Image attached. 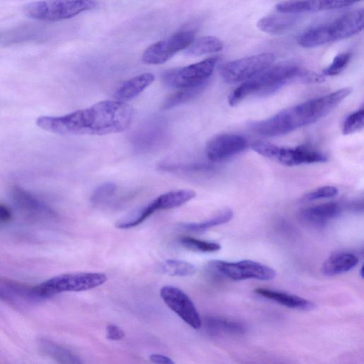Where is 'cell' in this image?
I'll return each instance as SVG.
<instances>
[{
  "mask_svg": "<svg viewBox=\"0 0 364 364\" xmlns=\"http://www.w3.org/2000/svg\"><path fill=\"white\" fill-rule=\"evenodd\" d=\"M134 109L126 102L104 100L63 116H41V129L63 135H105L125 131L132 124Z\"/></svg>",
  "mask_w": 364,
  "mask_h": 364,
  "instance_id": "6da1fadb",
  "label": "cell"
},
{
  "mask_svg": "<svg viewBox=\"0 0 364 364\" xmlns=\"http://www.w3.org/2000/svg\"><path fill=\"white\" fill-rule=\"evenodd\" d=\"M352 92L350 87L309 100L279 112L269 119L255 122L254 132L266 136H277L312 124L333 109Z\"/></svg>",
  "mask_w": 364,
  "mask_h": 364,
  "instance_id": "7a4b0ae2",
  "label": "cell"
},
{
  "mask_svg": "<svg viewBox=\"0 0 364 364\" xmlns=\"http://www.w3.org/2000/svg\"><path fill=\"white\" fill-rule=\"evenodd\" d=\"M304 68L292 63H282L268 68L242 82L228 97L230 106H235L250 95L267 96L272 95L287 83L301 82Z\"/></svg>",
  "mask_w": 364,
  "mask_h": 364,
  "instance_id": "3957f363",
  "label": "cell"
},
{
  "mask_svg": "<svg viewBox=\"0 0 364 364\" xmlns=\"http://www.w3.org/2000/svg\"><path fill=\"white\" fill-rule=\"evenodd\" d=\"M364 26L363 9L347 13L328 23L311 28L298 38V44L315 48L343 40L360 32Z\"/></svg>",
  "mask_w": 364,
  "mask_h": 364,
  "instance_id": "277c9868",
  "label": "cell"
},
{
  "mask_svg": "<svg viewBox=\"0 0 364 364\" xmlns=\"http://www.w3.org/2000/svg\"><path fill=\"white\" fill-rule=\"evenodd\" d=\"M107 280L102 272H82L55 276L35 287L32 293L46 297L62 292L82 291L101 286Z\"/></svg>",
  "mask_w": 364,
  "mask_h": 364,
  "instance_id": "5b68a950",
  "label": "cell"
},
{
  "mask_svg": "<svg viewBox=\"0 0 364 364\" xmlns=\"http://www.w3.org/2000/svg\"><path fill=\"white\" fill-rule=\"evenodd\" d=\"M96 6L95 0H43L26 4L23 10L31 18L54 22L75 17Z\"/></svg>",
  "mask_w": 364,
  "mask_h": 364,
  "instance_id": "8992f818",
  "label": "cell"
},
{
  "mask_svg": "<svg viewBox=\"0 0 364 364\" xmlns=\"http://www.w3.org/2000/svg\"><path fill=\"white\" fill-rule=\"evenodd\" d=\"M250 146L259 154L288 166L327 161L323 154L307 146L294 148L280 147L269 142L256 141L252 142Z\"/></svg>",
  "mask_w": 364,
  "mask_h": 364,
  "instance_id": "52a82bcc",
  "label": "cell"
},
{
  "mask_svg": "<svg viewBox=\"0 0 364 364\" xmlns=\"http://www.w3.org/2000/svg\"><path fill=\"white\" fill-rule=\"evenodd\" d=\"M208 269L220 277L233 281L247 279L267 281L273 279L277 274L272 268L250 259L236 262L212 260L208 263Z\"/></svg>",
  "mask_w": 364,
  "mask_h": 364,
  "instance_id": "ba28073f",
  "label": "cell"
},
{
  "mask_svg": "<svg viewBox=\"0 0 364 364\" xmlns=\"http://www.w3.org/2000/svg\"><path fill=\"white\" fill-rule=\"evenodd\" d=\"M218 60V57H211L187 66L167 70L161 75V80L166 86L177 89L208 83Z\"/></svg>",
  "mask_w": 364,
  "mask_h": 364,
  "instance_id": "9c48e42d",
  "label": "cell"
},
{
  "mask_svg": "<svg viewBox=\"0 0 364 364\" xmlns=\"http://www.w3.org/2000/svg\"><path fill=\"white\" fill-rule=\"evenodd\" d=\"M272 53H263L237 59L224 64L220 70V75L228 83H237L257 75L274 63Z\"/></svg>",
  "mask_w": 364,
  "mask_h": 364,
  "instance_id": "30bf717a",
  "label": "cell"
},
{
  "mask_svg": "<svg viewBox=\"0 0 364 364\" xmlns=\"http://www.w3.org/2000/svg\"><path fill=\"white\" fill-rule=\"evenodd\" d=\"M195 39V32L182 31L149 46L143 53L141 60L149 65L166 63L175 54L186 49Z\"/></svg>",
  "mask_w": 364,
  "mask_h": 364,
  "instance_id": "8fae6325",
  "label": "cell"
},
{
  "mask_svg": "<svg viewBox=\"0 0 364 364\" xmlns=\"http://www.w3.org/2000/svg\"><path fill=\"white\" fill-rule=\"evenodd\" d=\"M160 296L166 305L183 321L195 329L200 328L202 321L192 300L181 289L173 286H164Z\"/></svg>",
  "mask_w": 364,
  "mask_h": 364,
  "instance_id": "7c38bea8",
  "label": "cell"
},
{
  "mask_svg": "<svg viewBox=\"0 0 364 364\" xmlns=\"http://www.w3.org/2000/svg\"><path fill=\"white\" fill-rule=\"evenodd\" d=\"M168 130L165 122L153 118L139 127L132 136V144L138 152H147L161 146L167 139Z\"/></svg>",
  "mask_w": 364,
  "mask_h": 364,
  "instance_id": "4fadbf2b",
  "label": "cell"
},
{
  "mask_svg": "<svg viewBox=\"0 0 364 364\" xmlns=\"http://www.w3.org/2000/svg\"><path fill=\"white\" fill-rule=\"evenodd\" d=\"M247 146V140L240 135L223 134L215 136L208 142L205 153L209 160L222 161L242 152Z\"/></svg>",
  "mask_w": 364,
  "mask_h": 364,
  "instance_id": "5bb4252c",
  "label": "cell"
},
{
  "mask_svg": "<svg viewBox=\"0 0 364 364\" xmlns=\"http://www.w3.org/2000/svg\"><path fill=\"white\" fill-rule=\"evenodd\" d=\"M356 0H289L276 5L280 13L298 14L338 9L354 4Z\"/></svg>",
  "mask_w": 364,
  "mask_h": 364,
  "instance_id": "9a60e30c",
  "label": "cell"
},
{
  "mask_svg": "<svg viewBox=\"0 0 364 364\" xmlns=\"http://www.w3.org/2000/svg\"><path fill=\"white\" fill-rule=\"evenodd\" d=\"M342 206L336 202H328L302 209L299 213L300 221L311 228H323L327 223L338 216Z\"/></svg>",
  "mask_w": 364,
  "mask_h": 364,
  "instance_id": "2e32d148",
  "label": "cell"
},
{
  "mask_svg": "<svg viewBox=\"0 0 364 364\" xmlns=\"http://www.w3.org/2000/svg\"><path fill=\"white\" fill-rule=\"evenodd\" d=\"M11 198L15 205L24 213L31 217L53 215V211L43 201L20 186L12 187Z\"/></svg>",
  "mask_w": 364,
  "mask_h": 364,
  "instance_id": "e0dca14e",
  "label": "cell"
},
{
  "mask_svg": "<svg viewBox=\"0 0 364 364\" xmlns=\"http://www.w3.org/2000/svg\"><path fill=\"white\" fill-rule=\"evenodd\" d=\"M255 292L264 298L274 301L291 309L309 311L316 307L315 304L309 300L280 291L257 288L255 289Z\"/></svg>",
  "mask_w": 364,
  "mask_h": 364,
  "instance_id": "ac0fdd59",
  "label": "cell"
},
{
  "mask_svg": "<svg viewBox=\"0 0 364 364\" xmlns=\"http://www.w3.org/2000/svg\"><path fill=\"white\" fill-rule=\"evenodd\" d=\"M154 75L145 73L132 77L124 82L114 93L116 100L124 102L130 100L146 90L154 81Z\"/></svg>",
  "mask_w": 364,
  "mask_h": 364,
  "instance_id": "d6986e66",
  "label": "cell"
},
{
  "mask_svg": "<svg viewBox=\"0 0 364 364\" xmlns=\"http://www.w3.org/2000/svg\"><path fill=\"white\" fill-rule=\"evenodd\" d=\"M358 263V257L352 253L340 252L329 257L321 267V272L327 277H333L347 272Z\"/></svg>",
  "mask_w": 364,
  "mask_h": 364,
  "instance_id": "ffe728a7",
  "label": "cell"
},
{
  "mask_svg": "<svg viewBox=\"0 0 364 364\" xmlns=\"http://www.w3.org/2000/svg\"><path fill=\"white\" fill-rule=\"evenodd\" d=\"M272 15L263 17L257 21V27L262 31L278 35L291 29L297 22L298 17L293 14Z\"/></svg>",
  "mask_w": 364,
  "mask_h": 364,
  "instance_id": "44dd1931",
  "label": "cell"
},
{
  "mask_svg": "<svg viewBox=\"0 0 364 364\" xmlns=\"http://www.w3.org/2000/svg\"><path fill=\"white\" fill-rule=\"evenodd\" d=\"M205 326L209 333L212 335L222 333L242 335L247 331V328L243 323L218 316L207 317L205 319Z\"/></svg>",
  "mask_w": 364,
  "mask_h": 364,
  "instance_id": "7402d4cb",
  "label": "cell"
},
{
  "mask_svg": "<svg viewBox=\"0 0 364 364\" xmlns=\"http://www.w3.org/2000/svg\"><path fill=\"white\" fill-rule=\"evenodd\" d=\"M196 193L190 189H179L166 192L154 200L157 210L178 208L195 198Z\"/></svg>",
  "mask_w": 364,
  "mask_h": 364,
  "instance_id": "603a6c76",
  "label": "cell"
},
{
  "mask_svg": "<svg viewBox=\"0 0 364 364\" xmlns=\"http://www.w3.org/2000/svg\"><path fill=\"white\" fill-rule=\"evenodd\" d=\"M156 210L157 209L153 200L149 203L137 208L122 217L116 222L115 226L119 229H128L137 226Z\"/></svg>",
  "mask_w": 364,
  "mask_h": 364,
  "instance_id": "cb8c5ba5",
  "label": "cell"
},
{
  "mask_svg": "<svg viewBox=\"0 0 364 364\" xmlns=\"http://www.w3.org/2000/svg\"><path fill=\"white\" fill-rule=\"evenodd\" d=\"M223 48V43L217 37L203 36L194 39L192 43L185 49V53L188 56H200L216 53Z\"/></svg>",
  "mask_w": 364,
  "mask_h": 364,
  "instance_id": "d4e9b609",
  "label": "cell"
},
{
  "mask_svg": "<svg viewBox=\"0 0 364 364\" xmlns=\"http://www.w3.org/2000/svg\"><path fill=\"white\" fill-rule=\"evenodd\" d=\"M40 348L47 355L63 363H81L80 358L68 349L50 341L41 340Z\"/></svg>",
  "mask_w": 364,
  "mask_h": 364,
  "instance_id": "484cf974",
  "label": "cell"
},
{
  "mask_svg": "<svg viewBox=\"0 0 364 364\" xmlns=\"http://www.w3.org/2000/svg\"><path fill=\"white\" fill-rule=\"evenodd\" d=\"M232 215L231 210L225 209L203 222L182 223L181 228L191 232H203L213 227L228 223L232 219Z\"/></svg>",
  "mask_w": 364,
  "mask_h": 364,
  "instance_id": "4316f807",
  "label": "cell"
},
{
  "mask_svg": "<svg viewBox=\"0 0 364 364\" xmlns=\"http://www.w3.org/2000/svg\"><path fill=\"white\" fill-rule=\"evenodd\" d=\"M208 83H204L196 86L178 89L179 90L172 95L169 96L163 103V109H170L198 96L206 87Z\"/></svg>",
  "mask_w": 364,
  "mask_h": 364,
  "instance_id": "83f0119b",
  "label": "cell"
},
{
  "mask_svg": "<svg viewBox=\"0 0 364 364\" xmlns=\"http://www.w3.org/2000/svg\"><path fill=\"white\" fill-rule=\"evenodd\" d=\"M160 268L164 274L174 277H187L196 272V267L193 264L173 259L164 261Z\"/></svg>",
  "mask_w": 364,
  "mask_h": 364,
  "instance_id": "f1b7e54d",
  "label": "cell"
},
{
  "mask_svg": "<svg viewBox=\"0 0 364 364\" xmlns=\"http://www.w3.org/2000/svg\"><path fill=\"white\" fill-rule=\"evenodd\" d=\"M179 242L183 247L199 252H213L221 248L220 245L217 242L201 240L188 236L181 237Z\"/></svg>",
  "mask_w": 364,
  "mask_h": 364,
  "instance_id": "f546056e",
  "label": "cell"
},
{
  "mask_svg": "<svg viewBox=\"0 0 364 364\" xmlns=\"http://www.w3.org/2000/svg\"><path fill=\"white\" fill-rule=\"evenodd\" d=\"M364 126V109H360L350 114L345 119L343 133L350 134L363 129Z\"/></svg>",
  "mask_w": 364,
  "mask_h": 364,
  "instance_id": "4dcf8cb0",
  "label": "cell"
},
{
  "mask_svg": "<svg viewBox=\"0 0 364 364\" xmlns=\"http://www.w3.org/2000/svg\"><path fill=\"white\" fill-rule=\"evenodd\" d=\"M351 58V53L344 52L338 54L332 63L323 70V74L327 76H333L342 72L348 65Z\"/></svg>",
  "mask_w": 364,
  "mask_h": 364,
  "instance_id": "1f68e13d",
  "label": "cell"
},
{
  "mask_svg": "<svg viewBox=\"0 0 364 364\" xmlns=\"http://www.w3.org/2000/svg\"><path fill=\"white\" fill-rule=\"evenodd\" d=\"M117 190V186L112 182H107L97 186L92 192L90 200L92 203H102L112 196Z\"/></svg>",
  "mask_w": 364,
  "mask_h": 364,
  "instance_id": "d6a6232c",
  "label": "cell"
},
{
  "mask_svg": "<svg viewBox=\"0 0 364 364\" xmlns=\"http://www.w3.org/2000/svg\"><path fill=\"white\" fill-rule=\"evenodd\" d=\"M338 188L334 186H322L304 195L301 198V201L311 202L319 199L328 198L336 196L338 194Z\"/></svg>",
  "mask_w": 364,
  "mask_h": 364,
  "instance_id": "836d02e7",
  "label": "cell"
},
{
  "mask_svg": "<svg viewBox=\"0 0 364 364\" xmlns=\"http://www.w3.org/2000/svg\"><path fill=\"white\" fill-rule=\"evenodd\" d=\"M124 331L118 326L109 324L106 329V336L109 340L118 341L124 336Z\"/></svg>",
  "mask_w": 364,
  "mask_h": 364,
  "instance_id": "e575fe53",
  "label": "cell"
},
{
  "mask_svg": "<svg viewBox=\"0 0 364 364\" xmlns=\"http://www.w3.org/2000/svg\"><path fill=\"white\" fill-rule=\"evenodd\" d=\"M12 212L9 207L0 203V225H6L12 220Z\"/></svg>",
  "mask_w": 364,
  "mask_h": 364,
  "instance_id": "d590c367",
  "label": "cell"
},
{
  "mask_svg": "<svg viewBox=\"0 0 364 364\" xmlns=\"http://www.w3.org/2000/svg\"><path fill=\"white\" fill-rule=\"evenodd\" d=\"M149 360L151 362L156 364H173L174 361L166 355L162 354L154 353L151 354L149 356Z\"/></svg>",
  "mask_w": 364,
  "mask_h": 364,
  "instance_id": "8d00e7d4",
  "label": "cell"
},
{
  "mask_svg": "<svg viewBox=\"0 0 364 364\" xmlns=\"http://www.w3.org/2000/svg\"><path fill=\"white\" fill-rule=\"evenodd\" d=\"M360 274L361 277L363 278V267H361V269H360Z\"/></svg>",
  "mask_w": 364,
  "mask_h": 364,
  "instance_id": "74e56055",
  "label": "cell"
}]
</instances>
